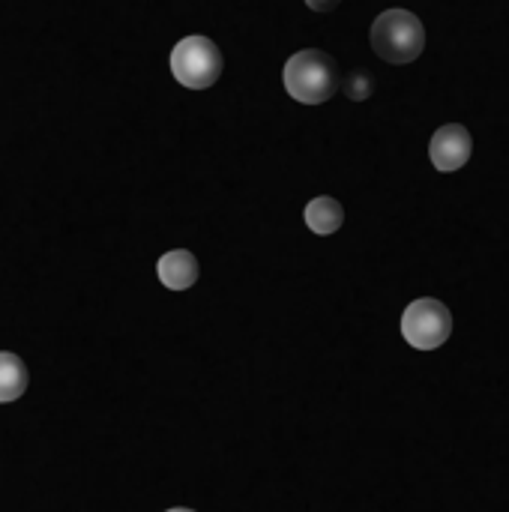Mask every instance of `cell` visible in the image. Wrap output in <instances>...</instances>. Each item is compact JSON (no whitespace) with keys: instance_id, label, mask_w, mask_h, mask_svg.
Listing matches in <instances>:
<instances>
[{"instance_id":"obj_1","label":"cell","mask_w":509,"mask_h":512,"mask_svg":"<svg viewBox=\"0 0 509 512\" xmlns=\"http://www.w3.org/2000/svg\"><path fill=\"white\" fill-rule=\"evenodd\" d=\"M282 78H285L288 96L303 105H321V102L333 99L336 90L342 87L336 60L321 48H303V51L291 54Z\"/></svg>"},{"instance_id":"obj_2","label":"cell","mask_w":509,"mask_h":512,"mask_svg":"<svg viewBox=\"0 0 509 512\" xmlns=\"http://www.w3.org/2000/svg\"><path fill=\"white\" fill-rule=\"evenodd\" d=\"M372 48L387 63H411L426 48V27L423 21L408 9H387L372 24Z\"/></svg>"},{"instance_id":"obj_3","label":"cell","mask_w":509,"mask_h":512,"mask_svg":"<svg viewBox=\"0 0 509 512\" xmlns=\"http://www.w3.org/2000/svg\"><path fill=\"white\" fill-rule=\"evenodd\" d=\"M225 69L222 51L207 36H186L171 48V72L189 90H207Z\"/></svg>"},{"instance_id":"obj_4","label":"cell","mask_w":509,"mask_h":512,"mask_svg":"<svg viewBox=\"0 0 509 512\" xmlns=\"http://www.w3.org/2000/svg\"><path fill=\"white\" fill-rule=\"evenodd\" d=\"M450 333H453V312L435 297H420L402 312V336L417 351L441 348L450 339Z\"/></svg>"},{"instance_id":"obj_5","label":"cell","mask_w":509,"mask_h":512,"mask_svg":"<svg viewBox=\"0 0 509 512\" xmlns=\"http://www.w3.org/2000/svg\"><path fill=\"white\" fill-rule=\"evenodd\" d=\"M471 153H474V138H471V132H468L462 123H447V126H441V129L432 135V141H429L432 165H435L438 171H444V174H453V171L465 168L468 159H471Z\"/></svg>"},{"instance_id":"obj_6","label":"cell","mask_w":509,"mask_h":512,"mask_svg":"<svg viewBox=\"0 0 509 512\" xmlns=\"http://www.w3.org/2000/svg\"><path fill=\"white\" fill-rule=\"evenodd\" d=\"M156 276L165 288L171 291H189L198 276H201V267H198V258L189 252V249H171L159 258L156 264Z\"/></svg>"},{"instance_id":"obj_7","label":"cell","mask_w":509,"mask_h":512,"mask_svg":"<svg viewBox=\"0 0 509 512\" xmlns=\"http://www.w3.org/2000/svg\"><path fill=\"white\" fill-rule=\"evenodd\" d=\"M303 216H306L309 231H315L318 237H330V234H336V231L342 228V222H345V210H342V204H339L336 198H330V195H321V198L309 201Z\"/></svg>"},{"instance_id":"obj_8","label":"cell","mask_w":509,"mask_h":512,"mask_svg":"<svg viewBox=\"0 0 509 512\" xmlns=\"http://www.w3.org/2000/svg\"><path fill=\"white\" fill-rule=\"evenodd\" d=\"M30 384V372L24 360L12 351H0V405L18 402Z\"/></svg>"},{"instance_id":"obj_9","label":"cell","mask_w":509,"mask_h":512,"mask_svg":"<svg viewBox=\"0 0 509 512\" xmlns=\"http://www.w3.org/2000/svg\"><path fill=\"white\" fill-rule=\"evenodd\" d=\"M342 90H345L348 99L363 102V99H369L375 93V78H372L369 69H354V72H348L342 78Z\"/></svg>"},{"instance_id":"obj_10","label":"cell","mask_w":509,"mask_h":512,"mask_svg":"<svg viewBox=\"0 0 509 512\" xmlns=\"http://www.w3.org/2000/svg\"><path fill=\"white\" fill-rule=\"evenodd\" d=\"M306 6L315 12H333L339 6V0H306Z\"/></svg>"},{"instance_id":"obj_11","label":"cell","mask_w":509,"mask_h":512,"mask_svg":"<svg viewBox=\"0 0 509 512\" xmlns=\"http://www.w3.org/2000/svg\"><path fill=\"white\" fill-rule=\"evenodd\" d=\"M165 512H195V510H186V507H174V510H165Z\"/></svg>"}]
</instances>
